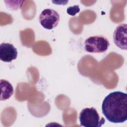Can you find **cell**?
Listing matches in <instances>:
<instances>
[{"instance_id": "cell-1", "label": "cell", "mask_w": 127, "mask_h": 127, "mask_svg": "<svg viewBox=\"0 0 127 127\" xmlns=\"http://www.w3.org/2000/svg\"><path fill=\"white\" fill-rule=\"evenodd\" d=\"M102 113L112 123H123L127 120V94L120 91L106 96L102 104Z\"/></svg>"}, {"instance_id": "cell-2", "label": "cell", "mask_w": 127, "mask_h": 127, "mask_svg": "<svg viewBox=\"0 0 127 127\" xmlns=\"http://www.w3.org/2000/svg\"><path fill=\"white\" fill-rule=\"evenodd\" d=\"M78 118L80 126L84 127H100L105 122V120L100 118L97 110L93 107L82 109Z\"/></svg>"}, {"instance_id": "cell-3", "label": "cell", "mask_w": 127, "mask_h": 127, "mask_svg": "<svg viewBox=\"0 0 127 127\" xmlns=\"http://www.w3.org/2000/svg\"><path fill=\"white\" fill-rule=\"evenodd\" d=\"M110 46L108 39L102 35L93 36L87 38L84 42V50L88 53L105 52Z\"/></svg>"}, {"instance_id": "cell-4", "label": "cell", "mask_w": 127, "mask_h": 127, "mask_svg": "<svg viewBox=\"0 0 127 127\" xmlns=\"http://www.w3.org/2000/svg\"><path fill=\"white\" fill-rule=\"evenodd\" d=\"M60 19L58 12L51 8L45 9L39 15V20L41 26L45 29L51 30L56 28Z\"/></svg>"}, {"instance_id": "cell-5", "label": "cell", "mask_w": 127, "mask_h": 127, "mask_svg": "<svg viewBox=\"0 0 127 127\" xmlns=\"http://www.w3.org/2000/svg\"><path fill=\"white\" fill-rule=\"evenodd\" d=\"M127 28L126 23H121L117 26L113 33V41L115 45L120 49L124 50L127 49Z\"/></svg>"}, {"instance_id": "cell-6", "label": "cell", "mask_w": 127, "mask_h": 127, "mask_svg": "<svg viewBox=\"0 0 127 127\" xmlns=\"http://www.w3.org/2000/svg\"><path fill=\"white\" fill-rule=\"evenodd\" d=\"M18 55L17 50L14 46L10 43H2L0 45V60L6 63H9L15 60Z\"/></svg>"}, {"instance_id": "cell-7", "label": "cell", "mask_w": 127, "mask_h": 127, "mask_svg": "<svg viewBox=\"0 0 127 127\" xmlns=\"http://www.w3.org/2000/svg\"><path fill=\"white\" fill-rule=\"evenodd\" d=\"M0 100L4 101L9 99L13 94V86L9 82L4 79L0 80Z\"/></svg>"}, {"instance_id": "cell-8", "label": "cell", "mask_w": 127, "mask_h": 127, "mask_svg": "<svg viewBox=\"0 0 127 127\" xmlns=\"http://www.w3.org/2000/svg\"><path fill=\"white\" fill-rule=\"evenodd\" d=\"M80 11V8L78 5L69 6L66 9V12L70 15L74 16Z\"/></svg>"}]
</instances>
